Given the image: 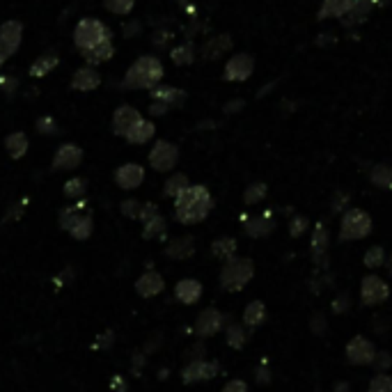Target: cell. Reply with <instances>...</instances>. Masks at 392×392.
I'll list each match as a JSON object with an SVG mask.
<instances>
[{
    "instance_id": "cell-1",
    "label": "cell",
    "mask_w": 392,
    "mask_h": 392,
    "mask_svg": "<svg viewBox=\"0 0 392 392\" xmlns=\"http://www.w3.org/2000/svg\"><path fill=\"white\" fill-rule=\"evenodd\" d=\"M214 197L205 186H188L179 197H175V218L184 225H195L211 214Z\"/></svg>"
},
{
    "instance_id": "cell-2",
    "label": "cell",
    "mask_w": 392,
    "mask_h": 392,
    "mask_svg": "<svg viewBox=\"0 0 392 392\" xmlns=\"http://www.w3.org/2000/svg\"><path fill=\"white\" fill-rule=\"evenodd\" d=\"M163 78V65L154 55L138 58L124 76V87L129 89H154Z\"/></svg>"
},
{
    "instance_id": "cell-3",
    "label": "cell",
    "mask_w": 392,
    "mask_h": 392,
    "mask_svg": "<svg viewBox=\"0 0 392 392\" xmlns=\"http://www.w3.org/2000/svg\"><path fill=\"white\" fill-rule=\"evenodd\" d=\"M253 278H255V261L250 257H232L223 261V268H220V289L236 294V291L246 289Z\"/></svg>"
},
{
    "instance_id": "cell-4",
    "label": "cell",
    "mask_w": 392,
    "mask_h": 392,
    "mask_svg": "<svg viewBox=\"0 0 392 392\" xmlns=\"http://www.w3.org/2000/svg\"><path fill=\"white\" fill-rule=\"evenodd\" d=\"M371 216L365 209L349 207L339 220V241H360L371 234Z\"/></svg>"
},
{
    "instance_id": "cell-5",
    "label": "cell",
    "mask_w": 392,
    "mask_h": 392,
    "mask_svg": "<svg viewBox=\"0 0 392 392\" xmlns=\"http://www.w3.org/2000/svg\"><path fill=\"white\" fill-rule=\"evenodd\" d=\"M110 39V30L99 21V18H83L74 30V44L80 51H92L99 44Z\"/></svg>"
},
{
    "instance_id": "cell-6",
    "label": "cell",
    "mask_w": 392,
    "mask_h": 392,
    "mask_svg": "<svg viewBox=\"0 0 392 392\" xmlns=\"http://www.w3.org/2000/svg\"><path fill=\"white\" fill-rule=\"evenodd\" d=\"M376 354H379V349L374 347V342L363 337V335L351 337L347 349H344L347 363L354 365V367H367V365H371V363H374Z\"/></svg>"
},
{
    "instance_id": "cell-7",
    "label": "cell",
    "mask_w": 392,
    "mask_h": 392,
    "mask_svg": "<svg viewBox=\"0 0 392 392\" xmlns=\"http://www.w3.org/2000/svg\"><path fill=\"white\" fill-rule=\"evenodd\" d=\"M388 298H390V285L383 278H379L374 273L363 278V283H360V303L365 307L383 305Z\"/></svg>"
},
{
    "instance_id": "cell-8",
    "label": "cell",
    "mask_w": 392,
    "mask_h": 392,
    "mask_svg": "<svg viewBox=\"0 0 392 392\" xmlns=\"http://www.w3.org/2000/svg\"><path fill=\"white\" fill-rule=\"evenodd\" d=\"M227 326V317L216 307H207L200 312V317L195 319V335L197 337H214L216 333H220Z\"/></svg>"
},
{
    "instance_id": "cell-9",
    "label": "cell",
    "mask_w": 392,
    "mask_h": 392,
    "mask_svg": "<svg viewBox=\"0 0 392 392\" xmlns=\"http://www.w3.org/2000/svg\"><path fill=\"white\" fill-rule=\"evenodd\" d=\"M179 160V149L168 143V140H160V143L154 145V149L149 152V163H152L154 170L158 173H170Z\"/></svg>"
},
{
    "instance_id": "cell-10",
    "label": "cell",
    "mask_w": 392,
    "mask_h": 392,
    "mask_svg": "<svg viewBox=\"0 0 392 392\" xmlns=\"http://www.w3.org/2000/svg\"><path fill=\"white\" fill-rule=\"evenodd\" d=\"M328 248H330V234L324 223H317L312 229V241H310V255L317 268L328 266Z\"/></svg>"
},
{
    "instance_id": "cell-11",
    "label": "cell",
    "mask_w": 392,
    "mask_h": 392,
    "mask_svg": "<svg viewBox=\"0 0 392 392\" xmlns=\"http://www.w3.org/2000/svg\"><path fill=\"white\" fill-rule=\"evenodd\" d=\"M220 371V365L216 360H190L182 371L184 383H197V381H211Z\"/></svg>"
},
{
    "instance_id": "cell-12",
    "label": "cell",
    "mask_w": 392,
    "mask_h": 392,
    "mask_svg": "<svg viewBox=\"0 0 392 392\" xmlns=\"http://www.w3.org/2000/svg\"><path fill=\"white\" fill-rule=\"evenodd\" d=\"M255 72V60L253 55H248V53H236L227 60V65H225V74L223 78L225 80H232V83H241V80H246L250 78Z\"/></svg>"
},
{
    "instance_id": "cell-13",
    "label": "cell",
    "mask_w": 392,
    "mask_h": 392,
    "mask_svg": "<svg viewBox=\"0 0 392 392\" xmlns=\"http://www.w3.org/2000/svg\"><path fill=\"white\" fill-rule=\"evenodd\" d=\"M23 37V26L18 21H7L0 26V55L9 58L16 53V48L21 46Z\"/></svg>"
},
{
    "instance_id": "cell-14",
    "label": "cell",
    "mask_w": 392,
    "mask_h": 392,
    "mask_svg": "<svg viewBox=\"0 0 392 392\" xmlns=\"http://www.w3.org/2000/svg\"><path fill=\"white\" fill-rule=\"evenodd\" d=\"M244 220V229L250 239H264L276 229V223L271 214H259V216H241Z\"/></svg>"
},
{
    "instance_id": "cell-15",
    "label": "cell",
    "mask_w": 392,
    "mask_h": 392,
    "mask_svg": "<svg viewBox=\"0 0 392 392\" xmlns=\"http://www.w3.org/2000/svg\"><path fill=\"white\" fill-rule=\"evenodd\" d=\"M140 119H143V115H140L134 106H119L115 110V115H113V129H115V134L126 138L129 131L134 129L140 122Z\"/></svg>"
},
{
    "instance_id": "cell-16",
    "label": "cell",
    "mask_w": 392,
    "mask_h": 392,
    "mask_svg": "<svg viewBox=\"0 0 392 392\" xmlns=\"http://www.w3.org/2000/svg\"><path fill=\"white\" fill-rule=\"evenodd\" d=\"M115 182H117L119 188H126V190L138 188L140 184L145 182V170H143V165H138V163H126L115 173Z\"/></svg>"
},
{
    "instance_id": "cell-17",
    "label": "cell",
    "mask_w": 392,
    "mask_h": 392,
    "mask_svg": "<svg viewBox=\"0 0 392 392\" xmlns=\"http://www.w3.org/2000/svg\"><path fill=\"white\" fill-rule=\"evenodd\" d=\"M175 296H177L179 303L193 305V303H197L200 298H202V285H200L197 280H193V278H184V280H179L177 283Z\"/></svg>"
},
{
    "instance_id": "cell-18",
    "label": "cell",
    "mask_w": 392,
    "mask_h": 392,
    "mask_svg": "<svg viewBox=\"0 0 392 392\" xmlns=\"http://www.w3.org/2000/svg\"><path fill=\"white\" fill-rule=\"evenodd\" d=\"M83 160V152L76 147V145H62L58 149V154L53 158V168L58 170H72L76 165H80Z\"/></svg>"
},
{
    "instance_id": "cell-19",
    "label": "cell",
    "mask_w": 392,
    "mask_h": 392,
    "mask_svg": "<svg viewBox=\"0 0 392 392\" xmlns=\"http://www.w3.org/2000/svg\"><path fill=\"white\" fill-rule=\"evenodd\" d=\"M99 85H102V76H99V72H94L92 67L78 69L74 80H72V87L78 89V92H92V89H97Z\"/></svg>"
},
{
    "instance_id": "cell-20",
    "label": "cell",
    "mask_w": 392,
    "mask_h": 392,
    "mask_svg": "<svg viewBox=\"0 0 392 392\" xmlns=\"http://www.w3.org/2000/svg\"><path fill=\"white\" fill-rule=\"evenodd\" d=\"M163 287H165V283H163V278H160L156 271H147V273L138 280V285H136V289H138V294L140 296H145V298H152V296H156V294H160L163 291Z\"/></svg>"
},
{
    "instance_id": "cell-21",
    "label": "cell",
    "mask_w": 392,
    "mask_h": 392,
    "mask_svg": "<svg viewBox=\"0 0 392 392\" xmlns=\"http://www.w3.org/2000/svg\"><path fill=\"white\" fill-rule=\"evenodd\" d=\"M371 9H374V0H356L354 7L349 9V14L342 18V23H344L347 28L365 23L367 16L371 14Z\"/></svg>"
},
{
    "instance_id": "cell-22",
    "label": "cell",
    "mask_w": 392,
    "mask_h": 392,
    "mask_svg": "<svg viewBox=\"0 0 392 392\" xmlns=\"http://www.w3.org/2000/svg\"><path fill=\"white\" fill-rule=\"evenodd\" d=\"M356 0H324V5L319 9V18H344L349 9L354 7Z\"/></svg>"
},
{
    "instance_id": "cell-23",
    "label": "cell",
    "mask_w": 392,
    "mask_h": 392,
    "mask_svg": "<svg viewBox=\"0 0 392 392\" xmlns=\"http://www.w3.org/2000/svg\"><path fill=\"white\" fill-rule=\"evenodd\" d=\"M266 317H268V312H266L264 300H250L244 310V326L246 328H259L266 321Z\"/></svg>"
},
{
    "instance_id": "cell-24",
    "label": "cell",
    "mask_w": 392,
    "mask_h": 392,
    "mask_svg": "<svg viewBox=\"0 0 392 392\" xmlns=\"http://www.w3.org/2000/svg\"><path fill=\"white\" fill-rule=\"evenodd\" d=\"M165 255L173 259H188L195 255V239L193 236H179L165 248Z\"/></svg>"
},
{
    "instance_id": "cell-25",
    "label": "cell",
    "mask_w": 392,
    "mask_h": 392,
    "mask_svg": "<svg viewBox=\"0 0 392 392\" xmlns=\"http://www.w3.org/2000/svg\"><path fill=\"white\" fill-rule=\"evenodd\" d=\"M229 48H232V39H229V35H216L202 46V58L205 60H218L223 53H227Z\"/></svg>"
},
{
    "instance_id": "cell-26",
    "label": "cell",
    "mask_w": 392,
    "mask_h": 392,
    "mask_svg": "<svg viewBox=\"0 0 392 392\" xmlns=\"http://www.w3.org/2000/svg\"><path fill=\"white\" fill-rule=\"evenodd\" d=\"M236 239L234 236H220L216 239L214 244H211V253H214L216 259L220 261H227V259H232L236 257Z\"/></svg>"
},
{
    "instance_id": "cell-27",
    "label": "cell",
    "mask_w": 392,
    "mask_h": 392,
    "mask_svg": "<svg viewBox=\"0 0 392 392\" xmlns=\"http://www.w3.org/2000/svg\"><path fill=\"white\" fill-rule=\"evenodd\" d=\"M58 62H60L58 53H55V51H46L44 55H39V58L35 60L33 67H30V76L42 78V76H46L48 72H53V69L58 67Z\"/></svg>"
},
{
    "instance_id": "cell-28",
    "label": "cell",
    "mask_w": 392,
    "mask_h": 392,
    "mask_svg": "<svg viewBox=\"0 0 392 392\" xmlns=\"http://www.w3.org/2000/svg\"><path fill=\"white\" fill-rule=\"evenodd\" d=\"M152 99L154 102H160V104H165V106H179L186 99V94L182 92V89H177V87H154L152 89Z\"/></svg>"
},
{
    "instance_id": "cell-29",
    "label": "cell",
    "mask_w": 392,
    "mask_h": 392,
    "mask_svg": "<svg viewBox=\"0 0 392 392\" xmlns=\"http://www.w3.org/2000/svg\"><path fill=\"white\" fill-rule=\"evenodd\" d=\"M154 131H156V126L152 122H147V119H140V122L129 131L126 140H129V143H134V145H145L147 140L154 138Z\"/></svg>"
},
{
    "instance_id": "cell-30",
    "label": "cell",
    "mask_w": 392,
    "mask_h": 392,
    "mask_svg": "<svg viewBox=\"0 0 392 392\" xmlns=\"http://www.w3.org/2000/svg\"><path fill=\"white\" fill-rule=\"evenodd\" d=\"M369 182L376 188L392 190V165L388 163H376L369 173Z\"/></svg>"
},
{
    "instance_id": "cell-31",
    "label": "cell",
    "mask_w": 392,
    "mask_h": 392,
    "mask_svg": "<svg viewBox=\"0 0 392 392\" xmlns=\"http://www.w3.org/2000/svg\"><path fill=\"white\" fill-rule=\"evenodd\" d=\"M225 342H227V347H232V349H244L248 344V330L244 324H229L225 326Z\"/></svg>"
},
{
    "instance_id": "cell-32",
    "label": "cell",
    "mask_w": 392,
    "mask_h": 392,
    "mask_svg": "<svg viewBox=\"0 0 392 392\" xmlns=\"http://www.w3.org/2000/svg\"><path fill=\"white\" fill-rule=\"evenodd\" d=\"M5 147L12 158H21L26 152H28V138L21 131H16V134H9L7 140H5Z\"/></svg>"
},
{
    "instance_id": "cell-33",
    "label": "cell",
    "mask_w": 392,
    "mask_h": 392,
    "mask_svg": "<svg viewBox=\"0 0 392 392\" xmlns=\"http://www.w3.org/2000/svg\"><path fill=\"white\" fill-rule=\"evenodd\" d=\"M113 53H115L113 42L108 39V42H104V44H99L97 48H92V51L83 53V58L87 60L89 65H102V62H106V60L113 58Z\"/></svg>"
},
{
    "instance_id": "cell-34",
    "label": "cell",
    "mask_w": 392,
    "mask_h": 392,
    "mask_svg": "<svg viewBox=\"0 0 392 392\" xmlns=\"http://www.w3.org/2000/svg\"><path fill=\"white\" fill-rule=\"evenodd\" d=\"M188 186H190V184H188V177L179 173V175H173V177L168 179V182H165V188H163V193H165L168 197H179V195H182L184 190L188 188Z\"/></svg>"
},
{
    "instance_id": "cell-35",
    "label": "cell",
    "mask_w": 392,
    "mask_h": 392,
    "mask_svg": "<svg viewBox=\"0 0 392 392\" xmlns=\"http://www.w3.org/2000/svg\"><path fill=\"white\" fill-rule=\"evenodd\" d=\"M386 261H388V255H386L383 246H371V248H367V253L363 257V264L367 268H381V266H386Z\"/></svg>"
},
{
    "instance_id": "cell-36",
    "label": "cell",
    "mask_w": 392,
    "mask_h": 392,
    "mask_svg": "<svg viewBox=\"0 0 392 392\" xmlns=\"http://www.w3.org/2000/svg\"><path fill=\"white\" fill-rule=\"evenodd\" d=\"M266 193H268L266 184H264V182H255V184H250V186L246 188V193H244V202H246L248 207L259 205L261 200L266 197Z\"/></svg>"
},
{
    "instance_id": "cell-37",
    "label": "cell",
    "mask_w": 392,
    "mask_h": 392,
    "mask_svg": "<svg viewBox=\"0 0 392 392\" xmlns=\"http://www.w3.org/2000/svg\"><path fill=\"white\" fill-rule=\"evenodd\" d=\"M170 55H173L175 65H190L195 60V48H193V44H190V42H186L182 46H177Z\"/></svg>"
},
{
    "instance_id": "cell-38",
    "label": "cell",
    "mask_w": 392,
    "mask_h": 392,
    "mask_svg": "<svg viewBox=\"0 0 392 392\" xmlns=\"http://www.w3.org/2000/svg\"><path fill=\"white\" fill-rule=\"evenodd\" d=\"M145 239H154V236H163L165 234V220L163 216H154V218H149L147 223H145Z\"/></svg>"
},
{
    "instance_id": "cell-39",
    "label": "cell",
    "mask_w": 392,
    "mask_h": 392,
    "mask_svg": "<svg viewBox=\"0 0 392 392\" xmlns=\"http://www.w3.org/2000/svg\"><path fill=\"white\" fill-rule=\"evenodd\" d=\"M367 392H392V374H376L371 376L369 386H367Z\"/></svg>"
},
{
    "instance_id": "cell-40",
    "label": "cell",
    "mask_w": 392,
    "mask_h": 392,
    "mask_svg": "<svg viewBox=\"0 0 392 392\" xmlns=\"http://www.w3.org/2000/svg\"><path fill=\"white\" fill-rule=\"evenodd\" d=\"M307 227H310L307 216H294L289 220V236L291 239H300L307 232Z\"/></svg>"
},
{
    "instance_id": "cell-41",
    "label": "cell",
    "mask_w": 392,
    "mask_h": 392,
    "mask_svg": "<svg viewBox=\"0 0 392 392\" xmlns=\"http://www.w3.org/2000/svg\"><path fill=\"white\" fill-rule=\"evenodd\" d=\"M134 5L136 0H104V7L113 14H129Z\"/></svg>"
},
{
    "instance_id": "cell-42",
    "label": "cell",
    "mask_w": 392,
    "mask_h": 392,
    "mask_svg": "<svg viewBox=\"0 0 392 392\" xmlns=\"http://www.w3.org/2000/svg\"><path fill=\"white\" fill-rule=\"evenodd\" d=\"M330 310H333L335 315H347L351 310V296L349 291H339V294L333 298V303H330Z\"/></svg>"
},
{
    "instance_id": "cell-43",
    "label": "cell",
    "mask_w": 392,
    "mask_h": 392,
    "mask_svg": "<svg viewBox=\"0 0 392 392\" xmlns=\"http://www.w3.org/2000/svg\"><path fill=\"white\" fill-rule=\"evenodd\" d=\"M371 367L376 369V374H386V371L392 367V356L388 354V351H379L374 363H371Z\"/></svg>"
},
{
    "instance_id": "cell-44",
    "label": "cell",
    "mask_w": 392,
    "mask_h": 392,
    "mask_svg": "<svg viewBox=\"0 0 392 392\" xmlns=\"http://www.w3.org/2000/svg\"><path fill=\"white\" fill-rule=\"evenodd\" d=\"M89 232H92V220H89V218H76V223L72 227V234L78 236V239H83Z\"/></svg>"
},
{
    "instance_id": "cell-45",
    "label": "cell",
    "mask_w": 392,
    "mask_h": 392,
    "mask_svg": "<svg viewBox=\"0 0 392 392\" xmlns=\"http://www.w3.org/2000/svg\"><path fill=\"white\" fill-rule=\"evenodd\" d=\"M310 330H312L315 335L324 337L326 330H328V321H326V317H324V315H315L312 319H310Z\"/></svg>"
},
{
    "instance_id": "cell-46",
    "label": "cell",
    "mask_w": 392,
    "mask_h": 392,
    "mask_svg": "<svg viewBox=\"0 0 392 392\" xmlns=\"http://www.w3.org/2000/svg\"><path fill=\"white\" fill-rule=\"evenodd\" d=\"M85 193V182L83 179H72V182L65 184V195L69 197H78Z\"/></svg>"
},
{
    "instance_id": "cell-47",
    "label": "cell",
    "mask_w": 392,
    "mask_h": 392,
    "mask_svg": "<svg viewBox=\"0 0 392 392\" xmlns=\"http://www.w3.org/2000/svg\"><path fill=\"white\" fill-rule=\"evenodd\" d=\"M122 211L126 216L131 218H140V211H143V205L136 202V200H126V202L122 205Z\"/></svg>"
},
{
    "instance_id": "cell-48",
    "label": "cell",
    "mask_w": 392,
    "mask_h": 392,
    "mask_svg": "<svg viewBox=\"0 0 392 392\" xmlns=\"http://www.w3.org/2000/svg\"><path fill=\"white\" fill-rule=\"evenodd\" d=\"M220 392H248V383L246 381H241V379H232V381H227L225 388Z\"/></svg>"
},
{
    "instance_id": "cell-49",
    "label": "cell",
    "mask_w": 392,
    "mask_h": 392,
    "mask_svg": "<svg viewBox=\"0 0 392 392\" xmlns=\"http://www.w3.org/2000/svg\"><path fill=\"white\" fill-rule=\"evenodd\" d=\"M255 381L259 386H268L271 383V369L268 367H257L255 369Z\"/></svg>"
},
{
    "instance_id": "cell-50",
    "label": "cell",
    "mask_w": 392,
    "mask_h": 392,
    "mask_svg": "<svg viewBox=\"0 0 392 392\" xmlns=\"http://www.w3.org/2000/svg\"><path fill=\"white\" fill-rule=\"evenodd\" d=\"M37 129L42 131V134H55V122L51 117H42L37 122Z\"/></svg>"
},
{
    "instance_id": "cell-51",
    "label": "cell",
    "mask_w": 392,
    "mask_h": 392,
    "mask_svg": "<svg viewBox=\"0 0 392 392\" xmlns=\"http://www.w3.org/2000/svg\"><path fill=\"white\" fill-rule=\"evenodd\" d=\"M347 202H349V195H347V193H339V190H337L335 197H333V205H330V207H333V211L337 214V211L344 209V205H347Z\"/></svg>"
},
{
    "instance_id": "cell-52",
    "label": "cell",
    "mask_w": 392,
    "mask_h": 392,
    "mask_svg": "<svg viewBox=\"0 0 392 392\" xmlns=\"http://www.w3.org/2000/svg\"><path fill=\"white\" fill-rule=\"evenodd\" d=\"M202 356H205V347H202V344L188 349V358H190V360H205Z\"/></svg>"
},
{
    "instance_id": "cell-53",
    "label": "cell",
    "mask_w": 392,
    "mask_h": 392,
    "mask_svg": "<svg viewBox=\"0 0 392 392\" xmlns=\"http://www.w3.org/2000/svg\"><path fill=\"white\" fill-rule=\"evenodd\" d=\"M246 106V102L244 99H236V102H229V104H225V113H239L241 108Z\"/></svg>"
},
{
    "instance_id": "cell-54",
    "label": "cell",
    "mask_w": 392,
    "mask_h": 392,
    "mask_svg": "<svg viewBox=\"0 0 392 392\" xmlns=\"http://www.w3.org/2000/svg\"><path fill=\"white\" fill-rule=\"evenodd\" d=\"M168 108H170V106L160 104V102H154L149 110H152V115H163V113H168Z\"/></svg>"
},
{
    "instance_id": "cell-55",
    "label": "cell",
    "mask_w": 392,
    "mask_h": 392,
    "mask_svg": "<svg viewBox=\"0 0 392 392\" xmlns=\"http://www.w3.org/2000/svg\"><path fill=\"white\" fill-rule=\"evenodd\" d=\"M333 392H351V386L347 383V381H339V383H335Z\"/></svg>"
},
{
    "instance_id": "cell-56",
    "label": "cell",
    "mask_w": 392,
    "mask_h": 392,
    "mask_svg": "<svg viewBox=\"0 0 392 392\" xmlns=\"http://www.w3.org/2000/svg\"><path fill=\"white\" fill-rule=\"evenodd\" d=\"M140 26L138 23H131V26H124V33H138Z\"/></svg>"
},
{
    "instance_id": "cell-57",
    "label": "cell",
    "mask_w": 392,
    "mask_h": 392,
    "mask_svg": "<svg viewBox=\"0 0 392 392\" xmlns=\"http://www.w3.org/2000/svg\"><path fill=\"white\" fill-rule=\"evenodd\" d=\"M386 268H388V276L392 278V255L388 257V261H386Z\"/></svg>"
},
{
    "instance_id": "cell-58",
    "label": "cell",
    "mask_w": 392,
    "mask_h": 392,
    "mask_svg": "<svg viewBox=\"0 0 392 392\" xmlns=\"http://www.w3.org/2000/svg\"><path fill=\"white\" fill-rule=\"evenodd\" d=\"M3 62H5V58H3V55H0V67H3Z\"/></svg>"
}]
</instances>
